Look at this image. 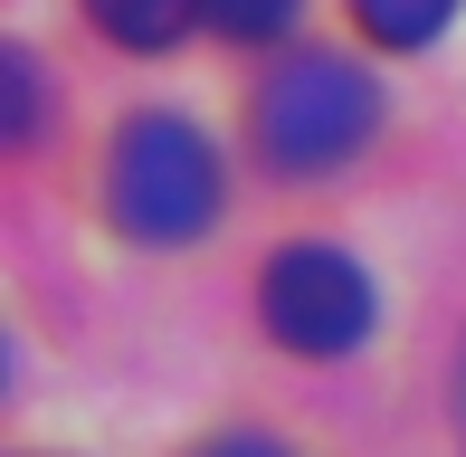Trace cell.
<instances>
[{
  "instance_id": "cell-1",
  "label": "cell",
  "mask_w": 466,
  "mask_h": 457,
  "mask_svg": "<svg viewBox=\"0 0 466 457\" xmlns=\"http://www.w3.org/2000/svg\"><path fill=\"white\" fill-rule=\"evenodd\" d=\"M219 153L200 124L181 115H124L115 153H105V219L143 248H190L219 219Z\"/></svg>"
},
{
  "instance_id": "cell-2",
  "label": "cell",
  "mask_w": 466,
  "mask_h": 457,
  "mask_svg": "<svg viewBox=\"0 0 466 457\" xmlns=\"http://www.w3.org/2000/svg\"><path fill=\"white\" fill-rule=\"evenodd\" d=\"M248 134H258L267 172H286V181H324V172H343V162L380 134V86L352 67V57L305 48V57H286V67L258 86Z\"/></svg>"
},
{
  "instance_id": "cell-3",
  "label": "cell",
  "mask_w": 466,
  "mask_h": 457,
  "mask_svg": "<svg viewBox=\"0 0 466 457\" xmlns=\"http://www.w3.org/2000/svg\"><path fill=\"white\" fill-rule=\"evenodd\" d=\"M258 315H267V334H277L286 352H305V362H343V352L371 343V324H380V286L343 258V248L295 239V248H277V258H267V277H258Z\"/></svg>"
},
{
  "instance_id": "cell-4",
  "label": "cell",
  "mask_w": 466,
  "mask_h": 457,
  "mask_svg": "<svg viewBox=\"0 0 466 457\" xmlns=\"http://www.w3.org/2000/svg\"><path fill=\"white\" fill-rule=\"evenodd\" d=\"M86 19L124 57H153V48H172L190 19H209V0H86Z\"/></svg>"
},
{
  "instance_id": "cell-5",
  "label": "cell",
  "mask_w": 466,
  "mask_h": 457,
  "mask_svg": "<svg viewBox=\"0 0 466 457\" xmlns=\"http://www.w3.org/2000/svg\"><path fill=\"white\" fill-rule=\"evenodd\" d=\"M352 19H362V38H380V48H429L457 19V0H352Z\"/></svg>"
},
{
  "instance_id": "cell-6",
  "label": "cell",
  "mask_w": 466,
  "mask_h": 457,
  "mask_svg": "<svg viewBox=\"0 0 466 457\" xmlns=\"http://www.w3.org/2000/svg\"><path fill=\"white\" fill-rule=\"evenodd\" d=\"M295 19H305V0H209V29L238 48H277Z\"/></svg>"
},
{
  "instance_id": "cell-7",
  "label": "cell",
  "mask_w": 466,
  "mask_h": 457,
  "mask_svg": "<svg viewBox=\"0 0 466 457\" xmlns=\"http://www.w3.org/2000/svg\"><path fill=\"white\" fill-rule=\"evenodd\" d=\"M0 86H10V153H29V134H38V67H29V48L0 57Z\"/></svg>"
},
{
  "instance_id": "cell-8",
  "label": "cell",
  "mask_w": 466,
  "mask_h": 457,
  "mask_svg": "<svg viewBox=\"0 0 466 457\" xmlns=\"http://www.w3.org/2000/svg\"><path fill=\"white\" fill-rule=\"evenodd\" d=\"M190 457H295L286 439H267V429H219V439H200Z\"/></svg>"
},
{
  "instance_id": "cell-9",
  "label": "cell",
  "mask_w": 466,
  "mask_h": 457,
  "mask_svg": "<svg viewBox=\"0 0 466 457\" xmlns=\"http://www.w3.org/2000/svg\"><path fill=\"white\" fill-rule=\"evenodd\" d=\"M448 420H457V448H466V352H457V391H448Z\"/></svg>"
}]
</instances>
